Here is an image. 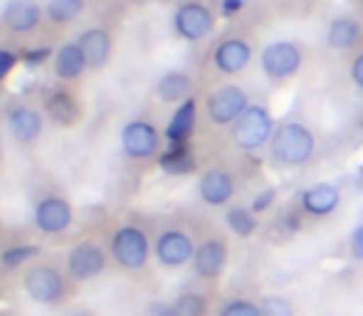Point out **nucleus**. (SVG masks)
<instances>
[{"label":"nucleus","instance_id":"nucleus-1","mask_svg":"<svg viewBox=\"0 0 363 316\" xmlns=\"http://www.w3.org/2000/svg\"><path fill=\"white\" fill-rule=\"evenodd\" d=\"M316 136L301 121H282L269 141V158L279 168H301L314 158Z\"/></svg>","mask_w":363,"mask_h":316},{"label":"nucleus","instance_id":"nucleus-2","mask_svg":"<svg viewBox=\"0 0 363 316\" xmlns=\"http://www.w3.org/2000/svg\"><path fill=\"white\" fill-rule=\"evenodd\" d=\"M274 116L264 104H250L240 119L230 126V139L240 151H259L269 146L274 134Z\"/></svg>","mask_w":363,"mask_h":316},{"label":"nucleus","instance_id":"nucleus-3","mask_svg":"<svg viewBox=\"0 0 363 316\" xmlns=\"http://www.w3.org/2000/svg\"><path fill=\"white\" fill-rule=\"evenodd\" d=\"M301 64H304V52L291 40H274V43L264 45L259 52V67H262L264 77L272 81L294 77L301 69Z\"/></svg>","mask_w":363,"mask_h":316},{"label":"nucleus","instance_id":"nucleus-4","mask_svg":"<svg viewBox=\"0 0 363 316\" xmlns=\"http://www.w3.org/2000/svg\"><path fill=\"white\" fill-rule=\"evenodd\" d=\"M111 254L124 269H141L151 257V242L139 225H124L111 237Z\"/></svg>","mask_w":363,"mask_h":316},{"label":"nucleus","instance_id":"nucleus-5","mask_svg":"<svg viewBox=\"0 0 363 316\" xmlns=\"http://www.w3.org/2000/svg\"><path fill=\"white\" fill-rule=\"evenodd\" d=\"M250 106V94L240 84H223L208 94L206 111L216 126H233Z\"/></svg>","mask_w":363,"mask_h":316},{"label":"nucleus","instance_id":"nucleus-6","mask_svg":"<svg viewBox=\"0 0 363 316\" xmlns=\"http://www.w3.org/2000/svg\"><path fill=\"white\" fill-rule=\"evenodd\" d=\"M173 28H176L178 38L188 40V43H198V40L208 38L216 28V15L208 5L203 3H183L173 13Z\"/></svg>","mask_w":363,"mask_h":316},{"label":"nucleus","instance_id":"nucleus-7","mask_svg":"<svg viewBox=\"0 0 363 316\" xmlns=\"http://www.w3.org/2000/svg\"><path fill=\"white\" fill-rule=\"evenodd\" d=\"M25 292L38 304H57L65 297V277L57 267L50 264H38L25 274Z\"/></svg>","mask_w":363,"mask_h":316},{"label":"nucleus","instance_id":"nucleus-8","mask_svg":"<svg viewBox=\"0 0 363 316\" xmlns=\"http://www.w3.org/2000/svg\"><path fill=\"white\" fill-rule=\"evenodd\" d=\"M156 259L163 267H183V264L193 262V254H196V244L193 237L188 235L181 227H168V230L158 232L156 237Z\"/></svg>","mask_w":363,"mask_h":316},{"label":"nucleus","instance_id":"nucleus-9","mask_svg":"<svg viewBox=\"0 0 363 316\" xmlns=\"http://www.w3.org/2000/svg\"><path fill=\"white\" fill-rule=\"evenodd\" d=\"M104 264H106L104 249L96 242H91V239L74 244L67 254V269L74 282H89V279L99 277L104 272Z\"/></svg>","mask_w":363,"mask_h":316},{"label":"nucleus","instance_id":"nucleus-10","mask_svg":"<svg viewBox=\"0 0 363 316\" xmlns=\"http://www.w3.org/2000/svg\"><path fill=\"white\" fill-rule=\"evenodd\" d=\"M161 146V134L144 119H134L121 129V149L129 158H151Z\"/></svg>","mask_w":363,"mask_h":316},{"label":"nucleus","instance_id":"nucleus-11","mask_svg":"<svg viewBox=\"0 0 363 316\" xmlns=\"http://www.w3.org/2000/svg\"><path fill=\"white\" fill-rule=\"evenodd\" d=\"M228 242L223 237L213 235L208 239H203L196 247V254H193V269L201 279L206 282H213L228 267Z\"/></svg>","mask_w":363,"mask_h":316},{"label":"nucleus","instance_id":"nucleus-12","mask_svg":"<svg viewBox=\"0 0 363 316\" xmlns=\"http://www.w3.org/2000/svg\"><path fill=\"white\" fill-rule=\"evenodd\" d=\"M235 191H238L235 176L228 171V168H220V166L208 168V171L201 176V181H198V196H201V201L211 208L228 205V203L233 201Z\"/></svg>","mask_w":363,"mask_h":316},{"label":"nucleus","instance_id":"nucleus-13","mask_svg":"<svg viewBox=\"0 0 363 316\" xmlns=\"http://www.w3.org/2000/svg\"><path fill=\"white\" fill-rule=\"evenodd\" d=\"M252 62V47L242 38H225L213 50V64L223 74H240Z\"/></svg>","mask_w":363,"mask_h":316},{"label":"nucleus","instance_id":"nucleus-14","mask_svg":"<svg viewBox=\"0 0 363 316\" xmlns=\"http://www.w3.org/2000/svg\"><path fill=\"white\" fill-rule=\"evenodd\" d=\"M35 225L48 235H60L72 225V205L60 196H45L35 205Z\"/></svg>","mask_w":363,"mask_h":316},{"label":"nucleus","instance_id":"nucleus-15","mask_svg":"<svg viewBox=\"0 0 363 316\" xmlns=\"http://www.w3.org/2000/svg\"><path fill=\"white\" fill-rule=\"evenodd\" d=\"M341 203V191L334 183H316V186L301 191L299 205L306 215L311 218H326L339 208Z\"/></svg>","mask_w":363,"mask_h":316},{"label":"nucleus","instance_id":"nucleus-16","mask_svg":"<svg viewBox=\"0 0 363 316\" xmlns=\"http://www.w3.org/2000/svg\"><path fill=\"white\" fill-rule=\"evenodd\" d=\"M8 129L15 141L20 144H33L43 134V114L33 106H13L8 111Z\"/></svg>","mask_w":363,"mask_h":316},{"label":"nucleus","instance_id":"nucleus-17","mask_svg":"<svg viewBox=\"0 0 363 316\" xmlns=\"http://www.w3.org/2000/svg\"><path fill=\"white\" fill-rule=\"evenodd\" d=\"M77 45L82 47L86 57V67L91 69H101L111 57V50H114V43H111V35L101 28H89L79 35Z\"/></svg>","mask_w":363,"mask_h":316},{"label":"nucleus","instance_id":"nucleus-18","mask_svg":"<svg viewBox=\"0 0 363 316\" xmlns=\"http://www.w3.org/2000/svg\"><path fill=\"white\" fill-rule=\"evenodd\" d=\"M196 121H198V101L193 99V96H188L186 101H181V104H178V109L173 111L171 121H168L166 141L171 146L188 144L193 129H196Z\"/></svg>","mask_w":363,"mask_h":316},{"label":"nucleus","instance_id":"nucleus-19","mask_svg":"<svg viewBox=\"0 0 363 316\" xmlns=\"http://www.w3.org/2000/svg\"><path fill=\"white\" fill-rule=\"evenodd\" d=\"M3 23L13 33H33L40 25V5L35 0H8L3 8Z\"/></svg>","mask_w":363,"mask_h":316},{"label":"nucleus","instance_id":"nucleus-20","mask_svg":"<svg viewBox=\"0 0 363 316\" xmlns=\"http://www.w3.org/2000/svg\"><path fill=\"white\" fill-rule=\"evenodd\" d=\"M45 114L57 126L69 129V126H74L77 121H79L82 109H79V101L74 99V94H69V91H65V89H55V91H50L48 99H45Z\"/></svg>","mask_w":363,"mask_h":316},{"label":"nucleus","instance_id":"nucleus-21","mask_svg":"<svg viewBox=\"0 0 363 316\" xmlns=\"http://www.w3.org/2000/svg\"><path fill=\"white\" fill-rule=\"evenodd\" d=\"M361 38H363V28L359 25V20L349 18V15L334 18L329 23V28H326V45L331 50H336V52L354 50L361 43Z\"/></svg>","mask_w":363,"mask_h":316},{"label":"nucleus","instance_id":"nucleus-22","mask_svg":"<svg viewBox=\"0 0 363 316\" xmlns=\"http://www.w3.org/2000/svg\"><path fill=\"white\" fill-rule=\"evenodd\" d=\"M55 74L65 81H72L86 69V57L77 43H67L55 52Z\"/></svg>","mask_w":363,"mask_h":316},{"label":"nucleus","instance_id":"nucleus-23","mask_svg":"<svg viewBox=\"0 0 363 316\" xmlns=\"http://www.w3.org/2000/svg\"><path fill=\"white\" fill-rule=\"evenodd\" d=\"M156 94L161 101H168V104H181L191 96V77L181 69H171L166 72L156 84Z\"/></svg>","mask_w":363,"mask_h":316},{"label":"nucleus","instance_id":"nucleus-24","mask_svg":"<svg viewBox=\"0 0 363 316\" xmlns=\"http://www.w3.org/2000/svg\"><path fill=\"white\" fill-rule=\"evenodd\" d=\"M158 166L168 176H186V173L196 171V156L188 144H176L168 146V151H163L158 158Z\"/></svg>","mask_w":363,"mask_h":316},{"label":"nucleus","instance_id":"nucleus-25","mask_svg":"<svg viewBox=\"0 0 363 316\" xmlns=\"http://www.w3.org/2000/svg\"><path fill=\"white\" fill-rule=\"evenodd\" d=\"M257 213H252L250 208H230L228 213H225V222H228V227L233 230V235L238 237H252L255 230H257Z\"/></svg>","mask_w":363,"mask_h":316},{"label":"nucleus","instance_id":"nucleus-26","mask_svg":"<svg viewBox=\"0 0 363 316\" xmlns=\"http://www.w3.org/2000/svg\"><path fill=\"white\" fill-rule=\"evenodd\" d=\"M84 10V0H48V18L57 25L77 20Z\"/></svg>","mask_w":363,"mask_h":316},{"label":"nucleus","instance_id":"nucleus-27","mask_svg":"<svg viewBox=\"0 0 363 316\" xmlns=\"http://www.w3.org/2000/svg\"><path fill=\"white\" fill-rule=\"evenodd\" d=\"M176 316H208V299L201 292H183L173 302Z\"/></svg>","mask_w":363,"mask_h":316},{"label":"nucleus","instance_id":"nucleus-28","mask_svg":"<svg viewBox=\"0 0 363 316\" xmlns=\"http://www.w3.org/2000/svg\"><path fill=\"white\" fill-rule=\"evenodd\" d=\"M259 309H262V316H296L291 299L282 294H264Z\"/></svg>","mask_w":363,"mask_h":316},{"label":"nucleus","instance_id":"nucleus-29","mask_svg":"<svg viewBox=\"0 0 363 316\" xmlns=\"http://www.w3.org/2000/svg\"><path fill=\"white\" fill-rule=\"evenodd\" d=\"M38 254H40V247H38V244H18V247L5 249V252L0 254V262H3L5 267L15 269V267H20V264L28 262V259L38 257Z\"/></svg>","mask_w":363,"mask_h":316},{"label":"nucleus","instance_id":"nucleus-30","mask_svg":"<svg viewBox=\"0 0 363 316\" xmlns=\"http://www.w3.org/2000/svg\"><path fill=\"white\" fill-rule=\"evenodd\" d=\"M218 316H262V309H259V302H252V299H230L220 307Z\"/></svg>","mask_w":363,"mask_h":316},{"label":"nucleus","instance_id":"nucleus-31","mask_svg":"<svg viewBox=\"0 0 363 316\" xmlns=\"http://www.w3.org/2000/svg\"><path fill=\"white\" fill-rule=\"evenodd\" d=\"M274 198H277V188H264V191H259L252 203V213H264L274 203Z\"/></svg>","mask_w":363,"mask_h":316},{"label":"nucleus","instance_id":"nucleus-32","mask_svg":"<svg viewBox=\"0 0 363 316\" xmlns=\"http://www.w3.org/2000/svg\"><path fill=\"white\" fill-rule=\"evenodd\" d=\"M349 249H351V257L359 259V262H363V222H361V225H356L354 232H351Z\"/></svg>","mask_w":363,"mask_h":316},{"label":"nucleus","instance_id":"nucleus-33","mask_svg":"<svg viewBox=\"0 0 363 316\" xmlns=\"http://www.w3.org/2000/svg\"><path fill=\"white\" fill-rule=\"evenodd\" d=\"M52 57V50L50 47H38V50H28V52L23 55L25 64H30V67H38V64H43L45 60Z\"/></svg>","mask_w":363,"mask_h":316},{"label":"nucleus","instance_id":"nucleus-34","mask_svg":"<svg viewBox=\"0 0 363 316\" xmlns=\"http://www.w3.org/2000/svg\"><path fill=\"white\" fill-rule=\"evenodd\" d=\"M18 55L15 52H8V50H0V79H5L10 72H13V67L18 64Z\"/></svg>","mask_w":363,"mask_h":316},{"label":"nucleus","instance_id":"nucleus-35","mask_svg":"<svg viewBox=\"0 0 363 316\" xmlns=\"http://www.w3.org/2000/svg\"><path fill=\"white\" fill-rule=\"evenodd\" d=\"M349 72H351V79H354V84L359 86V89H363V52H359L354 57Z\"/></svg>","mask_w":363,"mask_h":316},{"label":"nucleus","instance_id":"nucleus-36","mask_svg":"<svg viewBox=\"0 0 363 316\" xmlns=\"http://www.w3.org/2000/svg\"><path fill=\"white\" fill-rule=\"evenodd\" d=\"M148 316H176V312H173V304L156 302L148 307Z\"/></svg>","mask_w":363,"mask_h":316},{"label":"nucleus","instance_id":"nucleus-37","mask_svg":"<svg viewBox=\"0 0 363 316\" xmlns=\"http://www.w3.org/2000/svg\"><path fill=\"white\" fill-rule=\"evenodd\" d=\"M242 8H245V0H223V13L225 15H235Z\"/></svg>","mask_w":363,"mask_h":316},{"label":"nucleus","instance_id":"nucleus-38","mask_svg":"<svg viewBox=\"0 0 363 316\" xmlns=\"http://www.w3.org/2000/svg\"><path fill=\"white\" fill-rule=\"evenodd\" d=\"M72 316H89V314H84V312H79V314H72Z\"/></svg>","mask_w":363,"mask_h":316},{"label":"nucleus","instance_id":"nucleus-39","mask_svg":"<svg viewBox=\"0 0 363 316\" xmlns=\"http://www.w3.org/2000/svg\"><path fill=\"white\" fill-rule=\"evenodd\" d=\"M0 158H3V146H0Z\"/></svg>","mask_w":363,"mask_h":316}]
</instances>
